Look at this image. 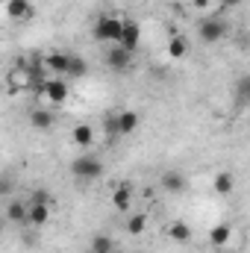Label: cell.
<instances>
[{
    "label": "cell",
    "instance_id": "1",
    "mask_svg": "<svg viewBox=\"0 0 250 253\" xmlns=\"http://www.w3.org/2000/svg\"><path fill=\"white\" fill-rule=\"evenodd\" d=\"M71 174L80 180V183H94L103 177V159L97 153H80L74 162H71Z\"/></svg>",
    "mask_w": 250,
    "mask_h": 253
},
{
    "label": "cell",
    "instance_id": "2",
    "mask_svg": "<svg viewBox=\"0 0 250 253\" xmlns=\"http://www.w3.org/2000/svg\"><path fill=\"white\" fill-rule=\"evenodd\" d=\"M124 24L126 18H118V15H103L97 18L94 24V42H106V44H121V36H124Z\"/></svg>",
    "mask_w": 250,
    "mask_h": 253
},
{
    "label": "cell",
    "instance_id": "3",
    "mask_svg": "<svg viewBox=\"0 0 250 253\" xmlns=\"http://www.w3.org/2000/svg\"><path fill=\"white\" fill-rule=\"evenodd\" d=\"M36 91H39V100L42 103H50V106H62L65 100H68V94H71V88H68V83H65L62 77L44 80Z\"/></svg>",
    "mask_w": 250,
    "mask_h": 253
},
{
    "label": "cell",
    "instance_id": "4",
    "mask_svg": "<svg viewBox=\"0 0 250 253\" xmlns=\"http://www.w3.org/2000/svg\"><path fill=\"white\" fill-rule=\"evenodd\" d=\"M141 124V118H138V112L135 109H121L118 115H112L106 126H109V132H118V135H132L135 129Z\"/></svg>",
    "mask_w": 250,
    "mask_h": 253
},
{
    "label": "cell",
    "instance_id": "5",
    "mask_svg": "<svg viewBox=\"0 0 250 253\" xmlns=\"http://www.w3.org/2000/svg\"><path fill=\"white\" fill-rule=\"evenodd\" d=\"M197 33H200V39H203L206 44H212V42H221V39L227 36V24H224L221 15L215 12V15H206V18L197 24Z\"/></svg>",
    "mask_w": 250,
    "mask_h": 253
},
{
    "label": "cell",
    "instance_id": "6",
    "mask_svg": "<svg viewBox=\"0 0 250 253\" xmlns=\"http://www.w3.org/2000/svg\"><path fill=\"white\" fill-rule=\"evenodd\" d=\"M103 56H106V65H109L112 71H126L129 62H132V53H129L126 47H121V44H112Z\"/></svg>",
    "mask_w": 250,
    "mask_h": 253
},
{
    "label": "cell",
    "instance_id": "7",
    "mask_svg": "<svg viewBox=\"0 0 250 253\" xmlns=\"http://www.w3.org/2000/svg\"><path fill=\"white\" fill-rule=\"evenodd\" d=\"M53 124H56V118H53V112H50L47 106H36V109L30 112V126L39 129V132H50Z\"/></svg>",
    "mask_w": 250,
    "mask_h": 253
},
{
    "label": "cell",
    "instance_id": "8",
    "mask_svg": "<svg viewBox=\"0 0 250 253\" xmlns=\"http://www.w3.org/2000/svg\"><path fill=\"white\" fill-rule=\"evenodd\" d=\"M6 15L12 21H30L36 15V6L30 0H6Z\"/></svg>",
    "mask_w": 250,
    "mask_h": 253
},
{
    "label": "cell",
    "instance_id": "9",
    "mask_svg": "<svg viewBox=\"0 0 250 253\" xmlns=\"http://www.w3.org/2000/svg\"><path fill=\"white\" fill-rule=\"evenodd\" d=\"M6 218H9L12 224H27V221H30V200H24V197L12 200V203L6 206Z\"/></svg>",
    "mask_w": 250,
    "mask_h": 253
},
{
    "label": "cell",
    "instance_id": "10",
    "mask_svg": "<svg viewBox=\"0 0 250 253\" xmlns=\"http://www.w3.org/2000/svg\"><path fill=\"white\" fill-rule=\"evenodd\" d=\"M71 141L80 147V150H88L94 144V126L91 124H77L71 129Z\"/></svg>",
    "mask_w": 250,
    "mask_h": 253
},
{
    "label": "cell",
    "instance_id": "11",
    "mask_svg": "<svg viewBox=\"0 0 250 253\" xmlns=\"http://www.w3.org/2000/svg\"><path fill=\"white\" fill-rule=\"evenodd\" d=\"M141 44V27L135 24V21H129L126 18L124 24V36H121V47H126L129 53H135V47Z\"/></svg>",
    "mask_w": 250,
    "mask_h": 253
},
{
    "label": "cell",
    "instance_id": "12",
    "mask_svg": "<svg viewBox=\"0 0 250 253\" xmlns=\"http://www.w3.org/2000/svg\"><path fill=\"white\" fill-rule=\"evenodd\" d=\"M212 191H215L218 197L233 194V191H236V174H230V171H218L215 180H212Z\"/></svg>",
    "mask_w": 250,
    "mask_h": 253
},
{
    "label": "cell",
    "instance_id": "13",
    "mask_svg": "<svg viewBox=\"0 0 250 253\" xmlns=\"http://www.w3.org/2000/svg\"><path fill=\"white\" fill-rule=\"evenodd\" d=\"M230 239H233V227H230V224H215V227L209 230V245L218 248V251H224V248L230 245Z\"/></svg>",
    "mask_w": 250,
    "mask_h": 253
},
{
    "label": "cell",
    "instance_id": "14",
    "mask_svg": "<svg viewBox=\"0 0 250 253\" xmlns=\"http://www.w3.org/2000/svg\"><path fill=\"white\" fill-rule=\"evenodd\" d=\"M159 186L168 191V194H180V191H186V177L180 171H165L159 177Z\"/></svg>",
    "mask_w": 250,
    "mask_h": 253
},
{
    "label": "cell",
    "instance_id": "15",
    "mask_svg": "<svg viewBox=\"0 0 250 253\" xmlns=\"http://www.w3.org/2000/svg\"><path fill=\"white\" fill-rule=\"evenodd\" d=\"M68 59H71V53H62V50H53V53H47L42 62L47 71H53L56 77H65V71H68Z\"/></svg>",
    "mask_w": 250,
    "mask_h": 253
},
{
    "label": "cell",
    "instance_id": "16",
    "mask_svg": "<svg viewBox=\"0 0 250 253\" xmlns=\"http://www.w3.org/2000/svg\"><path fill=\"white\" fill-rule=\"evenodd\" d=\"M50 221V203H36L30 200V227H44Z\"/></svg>",
    "mask_w": 250,
    "mask_h": 253
},
{
    "label": "cell",
    "instance_id": "17",
    "mask_svg": "<svg viewBox=\"0 0 250 253\" xmlns=\"http://www.w3.org/2000/svg\"><path fill=\"white\" fill-rule=\"evenodd\" d=\"M165 233H168V239H171L174 245H188V242H191V227H188L186 221H171Z\"/></svg>",
    "mask_w": 250,
    "mask_h": 253
},
{
    "label": "cell",
    "instance_id": "18",
    "mask_svg": "<svg viewBox=\"0 0 250 253\" xmlns=\"http://www.w3.org/2000/svg\"><path fill=\"white\" fill-rule=\"evenodd\" d=\"M188 50H191V44H188L186 36L171 33V42H168V56H171V59H186Z\"/></svg>",
    "mask_w": 250,
    "mask_h": 253
},
{
    "label": "cell",
    "instance_id": "19",
    "mask_svg": "<svg viewBox=\"0 0 250 253\" xmlns=\"http://www.w3.org/2000/svg\"><path fill=\"white\" fill-rule=\"evenodd\" d=\"M88 74V62L80 56V53H71V59H68V71H65V77L68 80H83Z\"/></svg>",
    "mask_w": 250,
    "mask_h": 253
},
{
    "label": "cell",
    "instance_id": "20",
    "mask_svg": "<svg viewBox=\"0 0 250 253\" xmlns=\"http://www.w3.org/2000/svg\"><path fill=\"white\" fill-rule=\"evenodd\" d=\"M129 203H132V189H129V186H118V189L112 191V206H115L118 212H126Z\"/></svg>",
    "mask_w": 250,
    "mask_h": 253
},
{
    "label": "cell",
    "instance_id": "21",
    "mask_svg": "<svg viewBox=\"0 0 250 253\" xmlns=\"http://www.w3.org/2000/svg\"><path fill=\"white\" fill-rule=\"evenodd\" d=\"M144 230H147V215H144V212L126 218V233H129V236H141Z\"/></svg>",
    "mask_w": 250,
    "mask_h": 253
},
{
    "label": "cell",
    "instance_id": "22",
    "mask_svg": "<svg viewBox=\"0 0 250 253\" xmlns=\"http://www.w3.org/2000/svg\"><path fill=\"white\" fill-rule=\"evenodd\" d=\"M91 251H115V242H112L109 236H103V233H97V236L91 239Z\"/></svg>",
    "mask_w": 250,
    "mask_h": 253
},
{
    "label": "cell",
    "instance_id": "23",
    "mask_svg": "<svg viewBox=\"0 0 250 253\" xmlns=\"http://www.w3.org/2000/svg\"><path fill=\"white\" fill-rule=\"evenodd\" d=\"M239 94H242L245 100H250V77H245V80L239 83Z\"/></svg>",
    "mask_w": 250,
    "mask_h": 253
},
{
    "label": "cell",
    "instance_id": "24",
    "mask_svg": "<svg viewBox=\"0 0 250 253\" xmlns=\"http://www.w3.org/2000/svg\"><path fill=\"white\" fill-rule=\"evenodd\" d=\"M218 3H221V12H227V9H239L245 0H218Z\"/></svg>",
    "mask_w": 250,
    "mask_h": 253
},
{
    "label": "cell",
    "instance_id": "25",
    "mask_svg": "<svg viewBox=\"0 0 250 253\" xmlns=\"http://www.w3.org/2000/svg\"><path fill=\"white\" fill-rule=\"evenodd\" d=\"M30 200H36V203H50V194H47V191H33V197H30Z\"/></svg>",
    "mask_w": 250,
    "mask_h": 253
},
{
    "label": "cell",
    "instance_id": "26",
    "mask_svg": "<svg viewBox=\"0 0 250 253\" xmlns=\"http://www.w3.org/2000/svg\"><path fill=\"white\" fill-rule=\"evenodd\" d=\"M191 6H194V9H209L212 0H191Z\"/></svg>",
    "mask_w": 250,
    "mask_h": 253
},
{
    "label": "cell",
    "instance_id": "27",
    "mask_svg": "<svg viewBox=\"0 0 250 253\" xmlns=\"http://www.w3.org/2000/svg\"><path fill=\"white\" fill-rule=\"evenodd\" d=\"M9 191H12V183H9V177H6V180H3V186H0V194H3V197H9Z\"/></svg>",
    "mask_w": 250,
    "mask_h": 253
},
{
    "label": "cell",
    "instance_id": "28",
    "mask_svg": "<svg viewBox=\"0 0 250 253\" xmlns=\"http://www.w3.org/2000/svg\"><path fill=\"white\" fill-rule=\"evenodd\" d=\"M91 253H115V251H91Z\"/></svg>",
    "mask_w": 250,
    "mask_h": 253
}]
</instances>
